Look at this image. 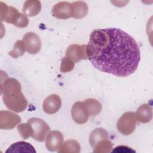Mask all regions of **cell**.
<instances>
[{"mask_svg": "<svg viewBox=\"0 0 153 153\" xmlns=\"http://www.w3.org/2000/svg\"><path fill=\"white\" fill-rule=\"evenodd\" d=\"M87 58L100 72L127 77L137 69L140 51L136 40L119 28L92 31L87 45Z\"/></svg>", "mask_w": 153, "mask_h": 153, "instance_id": "cell-1", "label": "cell"}, {"mask_svg": "<svg viewBox=\"0 0 153 153\" xmlns=\"http://www.w3.org/2000/svg\"><path fill=\"white\" fill-rule=\"evenodd\" d=\"M1 93L6 107L15 112H22L27 107V100L22 92L20 82L15 78L6 77L1 81Z\"/></svg>", "mask_w": 153, "mask_h": 153, "instance_id": "cell-2", "label": "cell"}, {"mask_svg": "<svg viewBox=\"0 0 153 153\" xmlns=\"http://www.w3.org/2000/svg\"><path fill=\"white\" fill-rule=\"evenodd\" d=\"M32 130V137L39 142H43L50 130L47 123L39 118H31L28 120Z\"/></svg>", "mask_w": 153, "mask_h": 153, "instance_id": "cell-3", "label": "cell"}, {"mask_svg": "<svg viewBox=\"0 0 153 153\" xmlns=\"http://www.w3.org/2000/svg\"><path fill=\"white\" fill-rule=\"evenodd\" d=\"M137 119L133 112H126L118 119L117 123L118 131L123 135H130L136 128Z\"/></svg>", "mask_w": 153, "mask_h": 153, "instance_id": "cell-4", "label": "cell"}, {"mask_svg": "<svg viewBox=\"0 0 153 153\" xmlns=\"http://www.w3.org/2000/svg\"><path fill=\"white\" fill-rule=\"evenodd\" d=\"M71 116L77 124H83L87 122L90 117L87 109L83 102H76L71 109Z\"/></svg>", "mask_w": 153, "mask_h": 153, "instance_id": "cell-5", "label": "cell"}, {"mask_svg": "<svg viewBox=\"0 0 153 153\" xmlns=\"http://www.w3.org/2000/svg\"><path fill=\"white\" fill-rule=\"evenodd\" d=\"M21 121V118L16 114L8 111H1L0 112L1 129H13Z\"/></svg>", "mask_w": 153, "mask_h": 153, "instance_id": "cell-6", "label": "cell"}, {"mask_svg": "<svg viewBox=\"0 0 153 153\" xmlns=\"http://www.w3.org/2000/svg\"><path fill=\"white\" fill-rule=\"evenodd\" d=\"M27 52L31 54L38 53L41 48V42L39 37L34 32H27L23 37Z\"/></svg>", "mask_w": 153, "mask_h": 153, "instance_id": "cell-7", "label": "cell"}, {"mask_svg": "<svg viewBox=\"0 0 153 153\" xmlns=\"http://www.w3.org/2000/svg\"><path fill=\"white\" fill-rule=\"evenodd\" d=\"M66 57L77 63L81 60L88 59L87 55V45L72 44L66 49Z\"/></svg>", "mask_w": 153, "mask_h": 153, "instance_id": "cell-8", "label": "cell"}, {"mask_svg": "<svg viewBox=\"0 0 153 153\" xmlns=\"http://www.w3.org/2000/svg\"><path fill=\"white\" fill-rule=\"evenodd\" d=\"M21 13L13 7H8L1 2V20L16 25Z\"/></svg>", "mask_w": 153, "mask_h": 153, "instance_id": "cell-9", "label": "cell"}, {"mask_svg": "<svg viewBox=\"0 0 153 153\" xmlns=\"http://www.w3.org/2000/svg\"><path fill=\"white\" fill-rule=\"evenodd\" d=\"M72 4L68 2H60L56 4L52 8V14L57 19H67L73 16Z\"/></svg>", "mask_w": 153, "mask_h": 153, "instance_id": "cell-10", "label": "cell"}, {"mask_svg": "<svg viewBox=\"0 0 153 153\" xmlns=\"http://www.w3.org/2000/svg\"><path fill=\"white\" fill-rule=\"evenodd\" d=\"M64 137L62 133L57 130L48 133L45 140V146L51 152L57 151L63 143Z\"/></svg>", "mask_w": 153, "mask_h": 153, "instance_id": "cell-11", "label": "cell"}, {"mask_svg": "<svg viewBox=\"0 0 153 153\" xmlns=\"http://www.w3.org/2000/svg\"><path fill=\"white\" fill-rule=\"evenodd\" d=\"M61 105L62 100L59 96L56 94H53L44 99L42 108L46 114H53L59 110Z\"/></svg>", "mask_w": 153, "mask_h": 153, "instance_id": "cell-12", "label": "cell"}, {"mask_svg": "<svg viewBox=\"0 0 153 153\" xmlns=\"http://www.w3.org/2000/svg\"><path fill=\"white\" fill-rule=\"evenodd\" d=\"M135 115L138 121L142 123H149L152 117V108L148 104H142L137 108Z\"/></svg>", "mask_w": 153, "mask_h": 153, "instance_id": "cell-13", "label": "cell"}, {"mask_svg": "<svg viewBox=\"0 0 153 153\" xmlns=\"http://www.w3.org/2000/svg\"><path fill=\"white\" fill-rule=\"evenodd\" d=\"M41 10V4L37 0L26 1L24 3L22 12L29 17L36 16Z\"/></svg>", "mask_w": 153, "mask_h": 153, "instance_id": "cell-14", "label": "cell"}, {"mask_svg": "<svg viewBox=\"0 0 153 153\" xmlns=\"http://www.w3.org/2000/svg\"><path fill=\"white\" fill-rule=\"evenodd\" d=\"M7 152H30L36 153L34 147L29 143L19 141L13 143L5 151Z\"/></svg>", "mask_w": 153, "mask_h": 153, "instance_id": "cell-15", "label": "cell"}, {"mask_svg": "<svg viewBox=\"0 0 153 153\" xmlns=\"http://www.w3.org/2000/svg\"><path fill=\"white\" fill-rule=\"evenodd\" d=\"M108 133L103 128H97L93 130L89 136V143L92 148L100 141L108 139Z\"/></svg>", "mask_w": 153, "mask_h": 153, "instance_id": "cell-16", "label": "cell"}, {"mask_svg": "<svg viewBox=\"0 0 153 153\" xmlns=\"http://www.w3.org/2000/svg\"><path fill=\"white\" fill-rule=\"evenodd\" d=\"M89 115L91 117L98 115L102 110V105L99 100L93 98L85 99L83 101Z\"/></svg>", "mask_w": 153, "mask_h": 153, "instance_id": "cell-17", "label": "cell"}, {"mask_svg": "<svg viewBox=\"0 0 153 153\" xmlns=\"http://www.w3.org/2000/svg\"><path fill=\"white\" fill-rule=\"evenodd\" d=\"M73 7V16L75 19H81L85 17L88 12V6L84 1H75L71 3Z\"/></svg>", "mask_w": 153, "mask_h": 153, "instance_id": "cell-18", "label": "cell"}, {"mask_svg": "<svg viewBox=\"0 0 153 153\" xmlns=\"http://www.w3.org/2000/svg\"><path fill=\"white\" fill-rule=\"evenodd\" d=\"M81 151L79 143L75 140L71 139L65 142L57 151L59 153H79Z\"/></svg>", "mask_w": 153, "mask_h": 153, "instance_id": "cell-19", "label": "cell"}, {"mask_svg": "<svg viewBox=\"0 0 153 153\" xmlns=\"http://www.w3.org/2000/svg\"><path fill=\"white\" fill-rule=\"evenodd\" d=\"M94 153H108L111 151L112 144L109 139H104L98 142L93 148Z\"/></svg>", "mask_w": 153, "mask_h": 153, "instance_id": "cell-20", "label": "cell"}, {"mask_svg": "<svg viewBox=\"0 0 153 153\" xmlns=\"http://www.w3.org/2000/svg\"><path fill=\"white\" fill-rule=\"evenodd\" d=\"M26 47L24 42L22 40H18L16 42L13 49L10 51L8 54L13 58L16 59L23 56L25 53Z\"/></svg>", "mask_w": 153, "mask_h": 153, "instance_id": "cell-21", "label": "cell"}, {"mask_svg": "<svg viewBox=\"0 0 153 153\" xmlns=\"http://www.w3.org/2000/svg\"><path fill=\"white\" fill-rule=\"evenodd\" d=\"M17 129L20 136L23 139H26L32 136L31 128L27 122V123H22L19 124L17 127Z\"/></svg>", "mask_w": 153, "mask_h": 153, "instance_id": "cell-22", "label": "cell"}, {"mask_svg": "<svg viewBox=\"0 0 153 153\" xmlns=\"http://www.w3.org/2000/svg\"><path fill=\"white\" fill-rule=\"evenodd\" d=\"M74 66H75V62L71 59L65 56V57L63 58L62 60L60 68V72L63 73L70 72L74 69Z\"/></svg>", "mask_w": 153, "mask_h": 153, "instance_id": "cell-23", "label": "cell"}, {"mask_svg": "<svg viewBox=\"0 0 153 153\" xmlns=\"http://www.w3.org/2000/svg\"><path fill=\"white\" fill-rule=\"evenodd\" d=\"M112 152H135V151L132 149L131 148L128 147L127 146H117L115 148H114L112 151Z\"/></svg>", "mask_w": 153, "mask_h": 153, "instance_id": "cell-24", "label": "cell"}]
</instances>
